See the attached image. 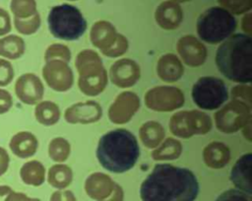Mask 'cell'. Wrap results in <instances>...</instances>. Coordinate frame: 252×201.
Returning a JSON list of instances; mask_svg holds the SVG:
<instances>
[{"mask_svg": "<svg viewBox=\"0 0 252 201\" xmlns=\"http://www.w3.org/2000/svg\"><path fill=\"white\" fill-rule=\"evenodd\" d=\"M191 97L201 109L215 110L228 100V92L222 80L213 76H203L193 85Z\"/></svg>", "mask_w": 252, "mask_h": 201, "instance_id": "7", "label": "cell"}, {"mask_svg": "<svg viewBox=\"0 0 252 201\" xmlns=\"http://www.w3.org/2000/svg\"><path fill=\"white\" fill-rule=\"evenodd\" d=\"M92 44L107 57H118L128 50V39L116 32L115 27L107 21H97L91 29Z\"/></svg>", "mask_w": 252, "mask_h": 201, "instance_id": "8", "label": "cell"}, {"mask_svg": "<svg viewBox=\"0 0 252 201\" xmlns=\"http://www.w3.org/2000/svg\"><path fill=\"white\" fill-rule=\"evenodd\" d=\"M145 104L155 111H172L180 108L185 98L180 89L171 86H158L150 89L145 94Z\"/></svg>", "mask_w": 252, "mask_h": 201, "instance_id": "11", "label": "cell"}, {"mask_svg": "<svg viewBox=\"0 0 252 201\" xmlns=\"http://www.w3.org/2000/svg\"><path fill=\"white\" fill-rule=\"evenodd\" d=\"M176 49L183 60L189 67H199L207 59L206 46L194 35H184L176 43Z\"/></svg>", "mask_w": 252, "mask_h": 201, "instance_id": "14", "label": "cell"}, {"mask_svg": "<svg viewBox=\"0 0 252 201\" xmlns=\"http://www.w3.org/2000/svg\"><path fill=\"white\" fill-rule=\"evenodd\" d=\"M10 9L18 18H29L37 13L35 0H11Z\"/></svg>", "mask_w": 252, "mask_h": 201, "instance_id": "31", "label": "cell"}, {"mask_svg": "<svg viewBox=\"0 0 252 201\" xmlns=\"http://www.w3.org/2000/svg\"><path fill=\"white\" fill-rule=\"evenodd\" d=\"M243 129V135L244 137L248 140V141H251V119H249L247 121V123L241 128Z\"/></svg>", "mask_w": 252, "mask_h": 201, "instance_id": "43", "label": "cell"}, {"mask_svg": "<svg viewBox=\"0 0 252 201\" xmlns=\"http://www.w3.org/2000/svg\"><path fill=\"white\" fill-rule=\"evenodd\" d=\"M13 190L11 187L7 185H0V201H5L7 196L12 192Z\"/></svg>", "mask_w": 252, "mask_h": 201, "instance_id": "42", "label": "cell"}, {"mask_svg": "<svg viewBox=\"0 0 252 201\" xmlns=\"http://www.w3.org/2000/svg\"><path fill=\"white\" fill-rule=\"evenodd\" d=\"M237 26L234 16L220 6L205 10L198 18L196 30L199 37L210 44H217L230 36Z\"/></svg>", "mask_w": 252, "mask_h": 201, "instance_id": "4", "label": "cell"}, {"mask_svg": "<svg viewBox=\"0 0 252 201\" xmlns=\"http://www.w3.org/2000/svg\"><path fill=\"white\" fill-rule=\"evenodd\" d=\"M9 146L14 155L19 158L26 159L35 154L38 142L32 133L22 131L12 137Z\"/></svg>", "mask_w": 252, "mask_h": 201, "instance_id": "22", "label": "cell"}, {"mask_svg": "<svg viewBox=\"0 0 252 201\" xmlns=\"http://www.w3.org/2000/svg\"><path fill=\"white\" fill-rule=\"evenodd\" d=\"M72 180V170L67 165H54L48 170V182L55 187H64Z\"/></svg>", "mask_w": 252, "mask_h": 201, "instance_id": "28", "label": "cell"}, {"mask_svg": "<svg viewBox=\"0 0 252 201\" xmlns=\"http://www.w3.org/2000/svg\"><path fill=\"white\" fill-rule=\"evenodd\" d=\"M71 152L69 142L62 138L56 137L52 139L48 145V155L54 162H64L68 159Z\"/></svg>", "mask_w": 252, "mask_h": 201, "instance_id": "29", "label": "cell"}, {"mask_svg": "<svg viewBox=\"0 0 252 201\" xmlns=\"http://www.w3.org/2000/svg\"><path fill=\"white\" fill-rule=\"evenodd\" d=\"M184 72L183 64L180 59L172 53H166L159 57L157 63L158 76L166 83L178 81Z\"/></svg>", "mask_w": 252, "mask_h": 201, "instance_id": "20", "label": "cell"}, {"mask_svg": "<svg viewBox=\"0 0 252 201\" xmlns=\"http://www.w3.org/2000/svg\"><path fill=\"white\" fill-rule=\"evenodd\" d=\"M203 160L211 168H222L230 160V150L222 142H211L203 150Z\"/></svg>", "mask_w": 252, "mask_h": 201, "instance_id": "21", "label": "cell"}, {"mask_svg": "<svg viewBox=\"0 0 252 201\" xmlns=\"http://www.w3.org/2000/svg\"><path fill=\"white\" fill-rule=\"evenodd\" d=\"M211 117L200 110H182L174 113L169 120L170 132L179 138L187 139L194 135L208 133L212 129Z\"/></svg>", "mask_w": 252, "mask_h": 201, "instance_id": "9", "label": "cell"}, {"mask_svg": "<svg viewBox=\"0 0 252 201\" xmlns=\"http://www.w3.org/2000/svg\"><path fill=\"white\" fill-rule=\"evenodd\" d=\"M42 76L46 84L56 92H66L73 86L72 69L67 62L60 59L46 61L42 68Z\"/></svg>", "mask_w": 252, "mask_h": 201, "instance_id": "12", "label": "cell"}, {"mask_svg": "<svg viewBox=\"0 0 252 201\" xmlns=\"http://www.w3.org/2000/svg\"><path fill=\"white\" fill-rule=\"evenodd\" d=\"M182 153L181 143L174 138H166L152 153L155 161H173L180 157Z\"/></svg>", "mask_w": 252, "mask_h": 201, "instance_id": "24", "label": "cell"}, {"mask_svg": "<svg viewBox=\"0 0 252 201\" xmlns=\"http://www.w3.org/2000/svg\"><path fill=\"white\" fill-rule=\"evenodd\" d=\"M215 201H251V195L239 189H228L219 195Z\"/></svg>", "mask_w": 252, "mask_h": 201, "instance_id": "34", "label": "cell"}, {"mask_svg": "<svg viewBox=\"0 0 252 201\" xmlns=\"http://www.w3.org/2000/svg\"><path fill=\"white\" fill-rule=\"evenodd\" d=\"M109 77L115 86L119 88H130L139 81L141 69L134 60L122 58L112 64L109 70Z\"/></svg>", "mask_w": 252, "mask_h": 201, "instance_id": "15", "label": "cell"}, {"mask_svg": "<svg viewBox=\"0 0 252 201\" xmlns=\"http://www.w3.org/2000/svg\"><path fill=\"white\" fill-rule=\"evenodd\" d=\"M231 99L239 100L251 106V87L245 86V84L233 87L231 90Z\"/></svg>", "mask_w": 252, "mask_h": 201, "instance_id": "35", "label": "cell"}, {"mask_svg": "<svg viewBox=\"0 0 252 201\" xmlns=\"http://www.w3.org/2000/svg\"><path fill=\"white\" fill-rule=\"evenodd\" d=\"M14 79V69L12 64L0 58V87L9 85Z\"/></svg>", "mask_w": 252, "mask_h": 201, "instance_id": "36", "label": "cell"}, {"mask_svg": "<svg viewBox=\"0 0 252 201\" xmlns=\"http://www.w3.org/2000/svg\"><path fill=\"white\" fill-rule=\"evenodd\" d=\"M251 13H247L241 22V28L245 32L246 34H250L252 32V23H251Z\"/></svg>", "mask_w": 252, "mask_h": 201, "instance_id": "41", "label": "cell"}, {"mask_svg": "<svg viewBox=\"0 0 252 201\" xmlns=\"http://www.w3.org/2000/svg\"><path fill=\"white\" fill-rule=\"evenodd\" d=\"M5 201H38L36 199H31L23 193H17L12 191L6 198Z\"/></svg>", "mask_w": 252, "mask_h": 201, "instance_id": "40", "label": "cell"}, {"mask_svg": "<svg viewBox=\"0 0 252 201\" xmlns=\"http://www.w3.org/2000/svg\"><path fill=\"white\" fill-rule=\"evenodd\" d=\"M9 155L5 149L0 147V176L4 174L9 167Z\"/></svg>", "mask_w": 252, "mask_h": 201, "instance_id": "39", "label": "cell"}, {"mask_svg": "<svg viewBox=\"0 0 252 201\" xmlns=\"http://www.w3.org/2000/svg\"><path fill=\"white\" fill-rule=\"evenodd\" d=\"M52 59H60L68 63L71 60V52L68 46L61 43H54L49 45L46 48L44 60L46 62Z\"/></svg>", "mask_w": 252, "mask_h": 201, "instance_id": "33", "label": "cell"}, {"mask_svg": "<svg viewBox=\"0 0 252 201\" xmlns=\"http://www.w3.org/2000/svg\"><path fill=\"white\" fill-rule=\"evenodd\" d=\"M34 116L40 124L50 126L58 122L60 118V109L56 103L44 100L36 104Z\"/></svg>", "mask_w": 252, "mask_h": 201, "instance_id": "26", "label": "cell"}, {"mask_svg": "<svg viewBox=\"0 0 252 201\" xmlns=\"http://www.w3.org/2000/svg\"><path fill=\"white\" fill-rule=\"evenodd\" d=\"M47 24L51 34L63 40H76L87 30V21L81 11L67 3L50 9Z\"/></svg>", "mask_w": 252, "mask_h": 201, "instance_id": "6", "label": "cell"}, {"mask_svg": "<svg viewBox=\"0 0 252 201\" xmlns=\"http://www.w3.org/2000/svg\"><path fill=\"white\" fill-rule=\"evenodd\" d=\"M172 1H174L176 3H185V2H188L190 0H172Z\"/></svg>", "mask_w": 252, "mask_h": 201, "instance_id": "44", "label": "cell"}, {"mask_svg": "<svg viewBox=\"0 0 252 201\" xmlns=\"http://www.w3.org/2000/svg\"><path fill=\"white\" fill-rule=\"evenodd\" d=\"M75 66L79 73L78 86L87 96H97L107 85V73L99 55L91 49L78 53Z\"/></svg>", "mask_w": 252, "mask_h": 201, "instance_id": "5", "label": "cell"}, {"mask_svg": "<svg viewBox=\"0 0 252 201\" xmlns=\"http://www.w3.org/2000/svg\"><path fill=\"white\" fill-rule=\"evenodd\" d=\"M14 25L16 30L23 34H32L40 27V16L35 13L33 16L29 18H14Z\"/></svg>", "mask_w": 252, "mask_h": 201, "instance_id": "30", "label": "cell"}, {"mask_svg": "<svg viewBox=\"0 0 252 201\" xmlns=\"http://www.w3.org/2000/svg\"><path fill=\"white\" fill-rule=\"evenodd\" d=\"M155 20L163 30L177 29L183 20V12L179 3L172 0L161 2L156 9Z\"/></svg>", "mask_w": 252, "mask_h": 201, "instance_id": "18", "label": "cell"}, {"mask_svg": "<svg viewBox=\"0 0 252 201\" xmlns=\"http://www.w3.org/2000/svg\"><path fill=\"white\" fill-rule=\"evenodd\" d=\"M199 182L194 172L169 164H158L140 186L142 201H194Z\"/></svg>", "mask_w": 252, "mask_h": 201, "instance_id": "1", "label": "cell"}, {"mask_svg": "<svg viewBox=\"0 0 252 201\" xmlns=\"http://www.w3.org/2000/svg\"><path fill=\"white\" fill-rule=\"evenodd\" d=\"M251 163L252 155L250 153L242 155L232 167L230 171V180L239 190L251 195Z\"/></svg>", "mask_w": 252, "mask_h": 201, "instance_id": "19", "label": "cell"}, {"mask_svg": "<svg viewBox=\"0 0 252 201\" xmlns=\"http://www.w3.org/2000/svg\"><path fill=\"white\" fill-rule=\"evenodd\" d=\"M24 39L15 34H10L0 38V56L9 59H18L25 52Z\"/></svg>", "mask_w": 252, "mask_h": 201, "instance_id": "25", "label": "cell"}, {"mask_svg": "<svg viewBox=\"0 0 252 201\" xmlns=\"http://www.w3.org/2000/svg\"><path fill=\"white\" fill-rule=\"evenodd\" d=\"M140 156L138 141L133 133L117 128L103 134L97 144L96 158L108 171L123 173L136 165Z\"/></svg>", "mask_w": 252, "mask_h": 201, "instance_id": "2", "label": "cell"}, {"mask_svg": "<svg viewBox=\"0 0 252 201\" xmlns=\"http://www.w3.org/2000/svg\"><path fill=\"white\" fill-rule=\"evenodd\" d=\"M139 135L143 145L149 149L157 148L165 136L162 125L158 121L145 122L139 129Z\"/></svg>", "mask_w": 252, "mask_h": 201, "instance_id": "23", "label": "cell"}, {"mask_svg": "<svg viewBox=\"0 0 252 201\" xmlns=\"http://www.w3.org/2000/svg\"><path fill=\"white\" fill-rule=\"evenodd\" d=\"M102 115V108L95 100L77 102L69 106L64 113V118L72 124H89L96 122Z\"/></svg>", "mask_w": 252, "mask_h": 201, "instance_id": "17", "label": "cell"}, {"mask_svg": "<svg viewBox=\"0 0 252 201\" xmlns=\"http://www.w3.org/2000/svg\"><path fill=\"white\" fill-rule=\"evenodd\" d=\"M218 70L227 79L240 84L252 81V38L246 34H234L218 47Z\"/></svg>", "mask_w": 252, "mask_h": 201, "instance_id": "3", "label": "cell"}, {"mask_svg": "<svg viewBox=\"0 0 252 201\" xmlns=\"http://www.w3.org/2000/svg\"><path fill=\"white\" fill-rule=\"evenodd\" d=\"M11 31V19L9 13L0 8V35H4Z\"/></svg>", "mask_w": 252, "mask_h": 201, "instance_id": "38", "label": "cell"}, {"mask_svg": "<svg viewBox=\"0 0 252 201\" xmlns=\"http://www.w3.org/2000/svg\"><path fill=\"white\" fill-rule=\"evenodd\" d=\"M13 104V100L9 92L0 89V114L7 112Z\"/></svg>", "mask_w": 252, "mask_h": 201, "instance_id": "37", "label": "cell"}, {"mask_svg": "<svg viewBox=\"0 0 252 201\" xmlns=\"http://www.w3.org/2000/svg\"><path fill=\"white\" fill-rule=\"evenodd\" d=\"M140 107V99L133 92H123L118 95L108 108V118L115 124L130 121Z\"/></svg>", "mask_w": 252, "mask_h": 201, "instance_id": "13", "label": "cell"}, {"mask_svg": "<svg viewBox=\"0 0 252 201\" xmlns=\"http://www.w3.org/2000/svg\"><path fill=\"white\" fill-rule=\"evenodd\" d=\"M15 93L22 102L27 104H35L42 99L44 87L36 75L32 73H26L17 79L15 84Z\"/></svg>", "mask_w": 252, "mask_h": 201, "instance_id": "16", "label": "cell"}, {"mask_svg": "<svg viewBox=\"0 0 252 201\" xmlns=\"http://www.w3.org/2000/svg\"><path fill=\"white\" fill-rule=\"evenodd\" d=\"M45 168L38 161H30L23 165L20 175L22 180L31 185H40L44 181Z\"/></svg>", "mask_w": 252, "mask_h": 201, "instance_id": "27", "label": "cell"}, {"mask_svg": "<svg viewBox=\"0 0 252 201\" xmlns=\"http://www.w3.org/2000/svg\"><path fill=\"white\" fill-rule=\"evenodd\" d=\"M68 1H76V0H68Z\"/></svg>", "mask_w": 252, "mask_h": 201, "instance_id": "45", "label": "cell"}, {"mask_svg": "<svg viewBox=\"0 0 252 201\" xmlns=\"http://www.w3.org/2000/svg\"><path fill=\"white\" fill-rule=\"evenodd\" d=\"M251 119V106L232 99L215 114V122L219 131L226 134L240 130Z\"/></svg>", "mask_w": 252, "mask_h": 201, "instance_id": "10", "label": "cell"}, {"mask_svg": "<svg viewBox=\"0 0 252 201\" xmlns=\"http://www.w3.org/2000/svg\"><path fill=\"white\" fill-rule=\"evenodd\" d=\"M220 7L232 15H241L249 12L252 8V0H217Z\"/></svg>", "mask_w": 252, "mask_h": 201, "instance_id": "32", "label": "cell"}]
</instances>
